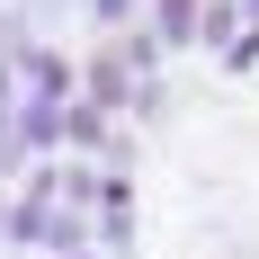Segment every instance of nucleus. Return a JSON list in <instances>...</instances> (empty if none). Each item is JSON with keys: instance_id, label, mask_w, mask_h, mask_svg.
<instances>
[{"instance_id": "obj_1", "label": "nucleus", "mask_w": 259, "mask_h": 259, "mask_svg": "<svg viewBox=\"0 0 259 259\" xmlns=\"http://www.w3.org/2000/svg\"><path fill=\"white\" fill-rule=\"evenodd\" d=\"M9 72H18V99L27 107H72L80 99V54L45 45V36H27V45L9 54Z\"/></svg>"}, {"instance_id": "obj_2", "label": "nucleus", "mask_w": 259, "mask_h": 259, "mask_svg": "<svg viewBox=\"0 0 259 259\" xmlns=\"http://www.w3.org/2000/svg\"><path fill=\"white\" fill-rule=\"evenodd\" d=\"M143 36L161 45V63L188 54V45H197V0H143Z\"/></svg>"}, {"instance_id": "obj_3", "label": "nucleus", "mask_w": 259, "mask_h": 259, "mask_svg": "<svg viewBox=\"0 0 259 259\" xmlns=\"http://www.w3.org/2000/svg\"><path fill=\"white\" fill-rule=\"evenodd\" d=\"M241 36V0H197V54L224 63V45Z\"/></svg>"}, {"instance_id": "obj_4", "label": "nucleus", "mask_w": 259, "mask_h": 259, "mask_svg": "<svg viewBox=\"0 0 259 259\" xmlns=\"http://www.w3.org/2000/svg\"><path fill=\"white\" fill-rule=\"evenodd\" d=\"M72 9L99 27V45H107V36H125V27H143V0H72Z\"/></svg>"}, {"instance_id": "obj_5", "label": "nucleus", "mask_w": 259, "mask_h": 259, "mask_svg": "<svg viewBox=\"0 0 259 259\" xmlns=\"http://www.w3.org/2000/svg\"><path fill=\"white\" fill-rule=\"evenodd\" d=\"M134 125H152V116H170V80H134V107H125Z\"/></svg>"}, {"instance_id": "obj_6", "label": "nucleus", "mask_w": 259, "mask_h": 259, "mask_svg": "<svg viewBox=\"0 0 259 259\" xmlns=\"http://www.w3.org/2000/svg\"><path fill=\"white\" fill-rule=\"evenodd\" d=\"M9 107H18V72L0 63V116H9Z\"/></svg>"}, {"instance_id": "obj_7", "label": "nucleus", "mask_w": 259, "mask_h": 259, "mask_svg": "<svg viewBox=\"0 0 259 259\" xmlns=\"http://www.w3.org/2000/svg\"><path fill=\"white\" fill-rule=\"evenodd\" d=\"M241 27H259V0H241Z\"/></svg>"}, {"instance_id": "obj_8", "label": "nucleus", "mask_w": 259, "mask_h": 259, "mask_svg": "<svg viewBox=\"0 0 259 259\" xmlns=\"http://www.w3.org/2000/svg\"><path fill=\"white\" fill-rule=\"evenodd\" d=\"M0 214H9V197H0Z\"/></svg>"}, {"instance_id": "obj_9", "label": "nucleus", "mask_w": 259, "mask_h": 259, "mask_svg": "<svg viewBox=\"0 0 259 259\" xmlns=\"http://www.w3.org/2000/svg\"><path fill=\"white\" fill-rule=\"evenodd\" d=\"M80 259H99V250H80Z\"/></svg>"}]
</instances>
